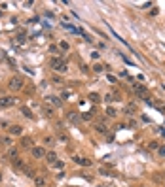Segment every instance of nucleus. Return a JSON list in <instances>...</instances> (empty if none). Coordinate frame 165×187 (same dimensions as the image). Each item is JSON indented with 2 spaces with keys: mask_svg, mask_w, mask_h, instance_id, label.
I'll return each instance as SVG.
<instances>
[{
  "mask_svg": "<svg viewBox=\"0 0 165 187\" xmlns=\"http://www.w3.org/2000/svg\"><path fill=\"white\" fill-rule=\"evenodd\" d=\"M0 93H2V89H0Z\"/></svg>",
  "mask_w": 165,
  "mask_h": 187,
  "instance_id": "nucleus-37",
  "label": "nucleus"
},
{
  "mask_svg": "<svg viewBox=\"0 0 165 187\" xmlns=\"http://www.w3.org/2000/svg\"><path fill=\"white\" fill-rule=\"evenodd\" d=\"M125 113H127V115H135V113H137V106H135L133 102H131V104H127L125 106Z\"/></svg>",
  "mask_w": 165,
  "mask_h": 187,
  "instance_id": "nucleus-14",
  "label": "nucleus"
},
{
  "mask_svg": "<svg viewBox=\"0 0 165 187\" xmlns=\"http://www.w3.org/2000/svg\"><path fill=\"white\" fill-rule=\"evenodd\" d=\"M133 89H135V93H137V95H140L142 98H146V100H148V89H146L144 85H140V83H135V85H133Z\"/></svg>",
  "mask_w": 165,
  "mask_h": 187,
  "instance_id": "nucleus-5",
  "label": "nucleus"
},
{
  "mask_svg": "<svg viewBox=\"0 0 165 187\" xmlns=\"http://www.w3.org/2000/svg\"><path fill=\"white\" fill-rule=\"evenodd\" d=\"M51 81H53L55 85H61V83H63V77H59V76H53V77H51Z\"/></svg>",
  "mask_w": 165,
  "mask_h": 187,
  "instance_id": "nucleus-29",
  "label": "nucleus"
},
{
  "mask_svg": "<svg viewBox=\"0 0 165 187\" xmlns=\"http://www.w3.org/2000/svg\"><path fill=\"white\" fill-rule=\"evenodd\" d=\"M8 127H10L8 121H0V129H2V130H8Z\"/></svg>",
  "mask_w": 165,
  "mask_h": 187,
  "instance_id": "nucleus-30",
  "label": "nucleus"
},
{
  "mask_svg": "<svg viewBox=\"0 0 165 187\" xmlns=\"http://www.w3.org/2000/svg\"><path fill=\"white\" fill-rule=\"evenodd\" d=\"M57 138H59V140H63L64 144H67V142L70 140V138H68V134L63 130V127H59V129H57Z\"/></svg>",
  "mask_w": 165,
  "mask_h": 187,
  "instance_id": "nucleus-10",
  "label": "nucleus"
},
{
  "mask_svg": "<svg viewBox=\"0 0 165 187\" xmlns=\"http://www.w3.org/2000/svg\"><path fill=\"white\" fill-rule=\"evenodd\" d=\"M46 153H48V151H46V148H40V146H32L31 148V155L34 157V159H44Z\"/></svg>",
  "mask_w": 165,
  "mask_h": 187,
  "instance_id": "nucleus-4",
  "label": "nucleus"
},
{
  "mask_svg": "<svg viewBox=\"0 0 165 187\" xmlns=\"http://www.w3.org/2000/svg\"><path fill=\"white\" fill-rule=\"evenodd\" d=\"M72 161L76 162V165H80V166H91V161H89V159H86V157H78V155H74V157H72Z\"/></svg>",
  "mask_w": 165,
  "mask_h": 187,
  "instance_id": "nucleus-7",
  "label": "nucleus"
},
{
  "mask_svg": "<svg viewBox=\"0 0 165 187\" xmlns=\"http://www.w3.org/2000/svg\"><path fill=\"white\" fill-rule=\"evenodd\" d=\"M51 166H53V168H59V170H63V168H64V162H63V161H55Z\"/></svg>",
  "mask_w": 165,
  "mask_h": 187,
  "instance_id": "nucleus-28",
  "label": "nucleus"
},
{
  "mask_svg": "<svg viewBox=\"0 0 165 187\" xmlns=\"http://www.w3.org/2000/svg\"><path fill=\"white\" fill-rule=\"evenodd\" d=\"M21 113H23V115H25L27 119H32V117H34V115H32V112L28 110L27 106H23V108H21Z\"/></svg>",
  "mask_w": 165,
  "mask_h": 187,
  "instance_id": "nucleus-21",
  "label": "nucleus"
},
{
  "mask_svg": "<svg viewBox=\"0 0 165 187\" xmlns=\"http://www.w3.org/2000/svg\"><path fill=\"white\" fill-rule=\"evenodd\" d=\"M91 102H101V96H99L97 93H89V96H87Z\"/></svg>",
  "mask_w": 165,
  "mask_h": 187,
  "instance_id": "nucleus-26",
  "label": "nucleus"
},
{
  "mask_svg": "<svg viewBox=\"0 0 165 187\" xmlns=\"http://www.w3.org/2000/svg\"><path fill=\"white\" fill-rule=\"evenodd\" d=\"M95 130L99 132V134H106V132H108V127L104 125V123H101V121H99V123L95 125Z\"/></svg>",
  "mask_w": 165,
  "mask_h": 187,
  "instance_id": "nucleus-12",
  "label": "nucleus"
},
{
  "mask_svg": "<svg viewBox=\"0 0 165 187\" xmlns=\"http://www.w3.org/2000/svg\"><path fill=\"white\" fill-rule=\"evenodd\" d=\"M46 182H48V180H46V174H36V176H34V185L36 187H46Z\"/></svg>",
  "mask_w": 165,
  "mask_h": 187,
  "instance_id": "nucleus-8",
  "label": "nucleus"
},
{
  "mask_svg": "<svg viewBox=\"0 0 165 187\" xmlns=\"http://www.w3.org/2000/svg\"><path fill=\"white\" fill-rule=\"evenodd\" d=\"M21 146L25 148V149H31L32 148V140L28 136H23V140H21Z\"/></svg>",
  "mask_w": 165,
  "mask_h": 187,
  "instance_id": "nucleus-13",
  "label": "nucleus"
},
{
  "mask_svg": "<svg viewBox=\"0 0 165 187\" xmlns=\"http://www.w3.org/2000/svg\"><path fill=\"white\" fill-rule=\"evenodd\" d=\"M106 80H108V81H110V83H116V77H114V76H110V74H108V76H106Z\"/></svg>",
  "mask_w": 165,
  "mask_h": 187,
  "instance_id": "nucleus-34",
  "label": "nucleus"
},
{
  "mask_svg": "<svg viewBox=\"0 0 165 187\" xmlns=\"http://www.w3.org/2000/svg\"><path fill=\"white\" fill-rule=\"evenodd\" d=\"M6 155H8L10 159L14 161V159H17V149H15V148H10V149H8V153H6Z\"/></svg>",
  "mask_w": 165,
  "mask_h": 187,
  "instance_id": "nucleus-23",
  "label": "nucleus"
},
{
  "mask_svg": "<svg viewBox=\"0 0 165 187\" xmlns=\"http://www.w3.org/2000/svg\"><path fill=\"white\" fill-rule=\"evenodd\" d=\"M101 174H104V176H106V174H110V170H108V168H101Z\"/></svg>",
  "mask_w": 165,
  "mask_h": 187,
  "instance_id": "nucleus-35",
  "label": "nucleus"
},
{
  "mask_svg": "<svg viewBox=\"0 0 165 187\" xmlns=\"http://www.w3.org/2000/svg\"><path fill=\"white\" fill-rule=\"evenodd\" d=\"M11 162H14V168H19V170H23V168H25V161L19 159V157H17V159H14Z\"/></svg>",
  "mask_w": 165,
  "mask_h": 187,
  "instance_id": "nucleus-15",
  "label": "nucleus"
},
{
  "mask_svg": "<svg viewBox=\"0 0 165 187\" xmlns=\"http://www.w3.org/2000/svg\"><path fill=\"white\" fill-rule=\"evenodd\" d=\"M42 112H44L48 117H51V115H53V108H50V106H46V104H44V108H42Z\"/></svg>",
  "mask_w": 165,
  "mask_h": 187,
  "instance_id": "nucleus-24",
  "label": "nucleus"
},
{
  "mask_svg": "<svg viewBox=\"0 0 165 187\" xmlns=\"http://www.w3.org/2000/svg\"><path fill=\"white\" fill-rule=\"evenodd\" d=\"M158 148H160V144H158V142H150L148 144V149H158Z\"/></svg>",
  "mask_w": 165,
  "mask_h": 187,
  "instance_id": "nucleus-31",
  "label": "nucleus"
},
{
  "mask_svg": "<svg viewBox=\"0 0 165 187\" xmlns=\"http://www.w3.org/2000/svg\"><path fill=\"white\" fill-rule=\"evenodd\" d=\"M104 68H108V66H104V64H101V63L93 64V72H97V74H101V72H104Z\"/></svg>",
  "mask_w": 165,
  "mask_h": 187,
  "instance_id": "nucleus-20",
  "label": "nucleus"
},
{
  "mask_svg": "<svg viewBox=\"0 0 165 187\" xmlns=\"http://www.w3.org/2000/svg\"><path fill=\"white\" fill-rule=\"evenodd\" d=\"M8 132H10V136H21L23 134V127L21 125H10Z\"/></svg>",
  "mask_w": 165,
  "mask_h": 187,
  "instance_id": "nucleus-6",
  "label": "nucleus"
},
{
  "mask_svg": "<svg viewBox=\"0 0 165 187\" xmlns=\"http://www.w3.org/2000/svg\"><path fill=\"white\" fill-rule=\"evenodd\" d=\"M14 104H17L15 96H0V110H2V108H10Z\"/></svg>",
  "mask_w": 165,
  "mask_h": 187,
  "instance_id": "nucleus-3",
  "label": "nucleus"
},
{
  "mask_svg": "<svg viewBox=\"0 0 165 187\" xmlns=\"http://www.w3.org/2000/svg\"><path fill=\"white\" fill-rule=\"evenodd\" d=\"M158 151H160L161 157H165V146H160V148H158Z\"/></svg>",
  "mask_w": 165,
  "mask_h": 187,
  "instance_id": "nucleus-33",
  "label": "nucleus"
},
{
  "mask_svg": "<svg viewBox=\"0 0 165 187\" xmlns=\"http://www.w3.org/2000/svg\"><path fill=\"white\" fill-rule=\"evenodd\" d=\"M68 49H70V44H68L67 40H61V42H59V51H68Z\"/></svg>",
  "mask_w": 165,
  "mask_h": 187,
  "instance_id": "nucleus-17",
  "label": "nucleus"
},
{
  "mask_svg": "<svg viewBox=\"0 0 165 187\" xmlns=\"http://www.w3.org/2000/svg\"><path fill=\"white\" fill-rule=\"evenodd\" d=\"M44 159L48 161V165H53V162L57 161V153H55V151H48V153H46V157H44Z\"/></svg>",
  "mask_w": 165,
  "mask_h": 187,
  "instance_id": "nucleus-11",
  "label": "nucleus"
},
{
  "mask_svg": "<svg viewBox=\"0 0 165 187\" xmlns=\"http://www.w3.org/2000/svg\"><path fill=\"white\" fill-rule=\"evenodd\" d=\"M23 172H25V176H28V178H34V176H36V174H34V170H32V168H28V166L23 168Z\"/></svg>",
  "mask_w": 165,
  "mask_h": 187,
  "instance_id": "nucleus-25",
  "label": "nucleus"
},
{
  "mask_svg": "<svg viewBox=\"0 0 165 187\" xmlns=\"http://www.w3.org/2000/svg\"><path fill=\"white\" fill-rule=\"evenodd\" d=\"M80 119H84V121H91V119H93V112H84L80 115Z\"/></svg>",
  "mask_w": 165,
  "mask_h": 187,
  "instance_id": "nucleus-22",
  "label": "nucleus"
},
{
  "mask_svg": "<svg viewBox=\"0 0 165 187\" xmlns=\"http://www.w3.org/2000/svg\"><path fill=\"white\" fill-rule=\"evenodd\" d=\"M46 102H48V106H50V108H51V106H53V108H59V106L63 104V102L59 100L57 96H48V98H46Z\"/></svg>",
  "mask_w": 165,
  "mask_h": 187,
  "instance_id": "nucleus-9",
  "label": "nucleus"
},
{
  "mask_svg": "<svg viewBox=\"0 0 165 187\" xmlns=\"http://www.w3.org/2000/svg\"><path fill=\"white\" fill-rule=\"evenodd\" d=\"M44 144H46L48 148H53V146H55V138H53V136H44Z\"/></svg>",
  "mask_w": 165,
  "mask_h": 187,
  "instance_id": "nucleus-19",
  "label": "nucleus"
},
{
  "mask_svg": "<svg viewBox=\"0 0 165 187\" xmlns=\"http://www.w3.org/2000/svg\"><path fill=\"white\" fill-rule=\"evenodd\" d=\"M0 182H2V174H0Z\"/></svg>",
  "mask_w": 165,
  "mask_h": 187,
  "instance_id": "nucleus-36",
  "label": "nucleus"
},
{
  "mask_svg": "<svg viewBox=\"0 0 165 187\" xmlns=\"http://www.w3.org/2000/svg\"><path fill=\"white\" fill-rule=\"evenodd\" d=\"M23 87H25V81H23L21 76L10 77V81H8V89H10V91H21Z\"/></svg>",
  "mask_w": 165,
  "mask_h": 187,
  "instance_id": "nucleus-2",
  "label": "nucleus"
},
{
  "mask_svg": "<svg viewBox=\"0 0 165 187\" xmlns=\"http://www.w3.org/2000/svg\"><path fill=\"white\" fill-rule=\"evenodd\" d=\"M50 66H51V70H55V72H61V74H64L68 68H67V63L63 61L61 57H53L50 61Z\"/></svg>",
  "mask_w": 165,
  "mask_h": 187,
  "instance_id": "nucleus-1",
  "label": "nucleus"
},
{
  "mask_svg": "<svg viewBox=\"0 0 165 187\" xmlns=\"http://www.w3.org/2000/svg\"><path fill=\"white\" fill-rule=\"evenodd\" d=\"M57 51H59V45H53V44H51V45H50V53H53V55H55Z\"/></svg>",
  "mask_w": 165,
  "mask_h": 187,
  "instance_id": "nucleus-32",
  "label": "nucleus"
},
{
  "mask_svg": "<svg viewBox=\"0 0 165 187\" xmlns=\"http://www.w3.org/2000/svg\"><path fill=\"white\" fill-rule=\"evenodd\" d=\"M68 121H70V123H78V121H80V115H78L76 112H68Z\"/></svg>",
  "mask_w": 165,
  "mask_h": 187,
  "instance_id": "nucleus-18",
  "label": "nucleus"
},
{
  "mask_svg": "<svg viewBox=\"0 0 165 187\" xmlns=\"http://www.w3.org/2000/svg\"><path fill=\"white\" fill-rule=\"evenodd\" d=\"M106 115H108V117H116V115H118V112H116L112 106H108V108H106Z\"/></svg>",
  "mask_w": 165,
  "mask_h": 187,
  "instance_id": "nucleus-27",
  "label": "nucleus"
},
{
  "mask_svg": "<svg viewBox=\"0 0 165 187\" xmlns=\"http://www.w3.org/2000/svg\"><path fill=\"white\" fill-rule=\"evenodd\" d=\"M2 144H4V146H8V148H11V146H14V138H11L10 134H6V136H2Z\"/></svg>",
  "mask_w": 165,
  "mask_h": 187,
  "instance_id": "nucleus-16",
  "label": "nucleus"
}]
</instances>
